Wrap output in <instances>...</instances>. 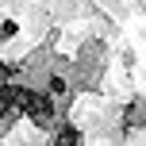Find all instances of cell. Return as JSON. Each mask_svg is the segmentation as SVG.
<instances>
[{"instance_id": "1", "label": "cell", "mask_w": 146, "mask_h": 146, "mask_svg": "<svg viewBox=\"0 0 146 146\" xmlns=\"http://www.w3.org/2000/svg\"><path fill=\"white\" fill-rule=\"evenodd\" d=\"M58 146H77V131H62L58 135Z\"/></svg>"}]
</instances>
